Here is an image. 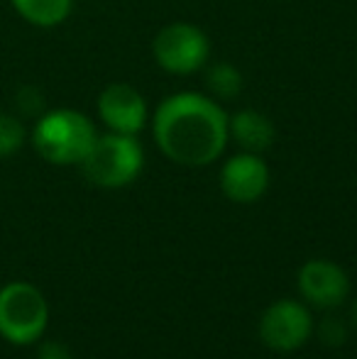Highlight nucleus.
<instances>
[{
    "label": "nucleus",
    "instance_id": "f257e3e1",
    "mask_svg": "<svg viewBox=\"0 0 357 359\" xmlns=\"http://www.w3.org/2000/svg\"><path fill=\"white\" fill-rule=\"evenodd\" d=\"M154 142L164 156L184 166L213 164L228 144V115L198 93L169 95L154 113Z\"/></svg>",
    "mask_w": 357,
    "mask_h": 359
},
{
    "label": "nucleus",
    "instance_id": "f03ea898",
    "mask_svg": "<svg viewBox=\"0 0 357 359\" xmlns=\"http://www.w3.org/2000/svg\"><path fill=\"white\" fill-rule=\"evenodd\" d=\"M93 123L79 110H49L32 130V144L44 161L57 166L81 164L95 142Z\"/></svg>",
    "mask_w": 357,
    "mask_h": 359
},
{
    "label": "nucleus",
    "instance_id": "7ed1b4c3",
    "mask_svg": "<svg viewBox=\"0 0 357 359\" xmlns=\"http://www.w3.org/2000/svg\"><path fill=\"white\" fill-rule=\"evenodd\" d=\"M49 323L44 293L29 281H10L0 288V337L10 345H34Z\"/></svg>",
    "mask_w": 357,
    "mask_h": 359
},
{
    "label": "nucleus",
    "instance_id": "20e7f679",
    "mask_svg": "<svg viewBox=\"0 0 357 359\" xmlns=\"http://www.w3.org/2000/svg\"><path fill=\"white\" fill-rule=\"evenodd\" d=\"M142 161V147L135 135L108 133L103 137H95L86 159L79 166L90 184L100 189H123L137 179Z\"/></svg>",
    "mask_w": 357,
    "mask_h": 359
},
{
    "label": "nucleus",
    "instance_id": "39448f33",
    "mask_svg": "<svg viewBox=\"0 0 357 359\" xmlns=\"http://www.w3.org/2000/svg\"><path fill=\"white\" fill-rule=\"evenodd\" d=\"M154 62L169 74L186 76L203 69L208 62L210 44L203 29L191 22H172L157 32L152 42Z\"/></svg>",
    "mask_w": 357,
    "mask_h": 359
},
{
    "label": "nucleus",
    "instance_id": "423d86ee",
    "mask_svg": "<svg viewBox=\"0 0 357 359\" xmlns=\"http://www.w3.org/2000/svg\"><path fill=\"white\" fill-rule=\"evenodd\" d=\"M311 332H314V318L309 308L291 298L271 303L260 318V337L274 352L299 350L301 345H306Z\"/></svg>",
    "mask_w": 357,
    "mask_h": 359
},
{
    "label": "nucleus",
    "instance_id": "0eeeda50",
    "mask_svg": "<svg viewBox=\"0 0 357 359\" xmlns=\"http://www.w3.org/2000/svg\"><path fill=\"white\" fill-rule=\"evenodd\" d=\"M299 291L304 301L318 311H333L348 298L350 279L343 266L335 262L311 259L299 271Z\"/></svg>",
    "mask_w": 357,
    "mask_h": 359
},
{
    "label": "nucleus",
    "instance_id": "6e6552de",
    "mask_svg": "<svg viewBox=\"0 0 357 359\" xmlns=\"http://www.w3.org/2000/svg\"><path fill=\"white\" fill-rule=\"evenodd\" d=\"M269 186V169L260 154H235L220 171V189L235 203H255Z\"/></svg>",
    "mask_w": 357,
    "mask_h": 359
},
{
    "label": "nucleus",
    "instance_id": "1a4fd4ad",
    "mask_svg": "<svg viewBox=\"0 0 357 359\" xmlns=\"http://www.w3.org/2000/svg\"><path fill=\"white\" fill-rule=\"evenodd\" d=\"M98 115L110 128V133L137 135L147 120V103L133 86L110 83L98 95Z\"/></svg>",
    "mask_w": 357,
    "mask_h": 359
},
{
    "label": "nucleus",
    "instance_id": "9d476101",
    "mask_svg": "<svg viewBox=\"0 0 357 359\" xmlns=\"http://www.w3.org/2000/svg\"><path fill=\"white\" fill-rule=\"evenodd\" d=\"M228 135L250 154H262L274 144L276 130L267 115L257 110H240L228 118Z\"/></svg>",
    "mask_w": 357,
    "mask_h": 359
},
{
    "label": "nucleus",
    "instance_id": "9b49d317",
    "mask_svg": "<svg viewBox=\"0 0 357 359\" xmlns=\"http://www.w3.org/2000/svg\"><path fill=\"white\" fill-rule=\"evenodd\" d=\"M13 8L34 27H57L72 13V0H10Z\"/></svg>",
    "mask_w": 357,
    "mask_h": 359
},
{
    "label": "nucleus",
    "instance_id": "f8f14e48",
    "mask_svg": "<svg viewBox=\"0 0 357 359\" xmlns=\"http://www.w3.org/2000/svg\"><path fill=\"white\" fill-rule=\"evenodd\" d=\"M206 81H208V88L215 98L220 100H233L238 98V93L243 90V76H240L238 69L228 62L213 64L206 74Z\"/></svg>",
    "mask_w": 357,
    "mask_h": 359
},
{
    "label": "nucleus",
    "instance_id": "ddd939ff",
    "mask_svg": "<svg viewBox=\"0 0 357 359\" xmlns=\"http://www.w3.org/2000/svg\"><path fill=\"white\" fill-rule=\"evenodd\" d=\"M25 140H27V130H25L22 120L0 113V159L13 156L25 144Z\"/></svg>",
    "mask_w": 357,
    "mask_h": 359
},
{
    "label": "nucleus",
    "instance_id": "4468645a",
    "mask_svg": "<svg viewBox=\"0 0 357 359\" xmlns=\"http://www.w3.org/2000/svg\"><path fill=\"white\" fill-rule=\"evenodd\" d=\"M348 323L343 320L340 316H333V313H325L321 318V325H318V337L325 347H343L348 342Z\"/></svg>",
    "mask_w": 357,
    "mask_h": 359
},
{
    "label": "nucleus",
    "instance_id": "2eb2a0df",
    "mask_svg": "<svg viewBox=\"0 0 357 359\" xmlns=\"http://www.w3.org/2000/svg\"><path fill=\"white\" fill-rule=\"evenodd\" d=\"M37 359H74V355H72V350L64 345V342L47 340V342H42V345H39Z\"/></svg>",
    "mask_w": 357,
    "mask_h": 359
},
{
    "label": "nucleus",
    "instance_id": "dca6fc26",
    "mask_svg": "<svg viewBox=\"0 0 357 359\" xmlns=\"http://www.w3.org/2000/svg\"><path fill=\"white\" fill-rule=\"evenodd\" d=\"M350 318H353V325L357 327V301L353 303V313H350Z\"/></svg>",
    "mask_w": 357,
    "mask_h": 359
}]
</instances>
